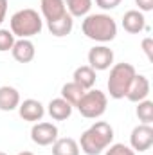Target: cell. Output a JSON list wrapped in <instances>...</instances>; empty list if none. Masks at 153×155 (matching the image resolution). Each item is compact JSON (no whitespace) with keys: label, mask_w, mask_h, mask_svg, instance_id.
<instances>
[{"label":"cell","mask_w":153,"mask_h":155,"mask_svg":"<svg viewBox=\"0 0 153 155\" xmlns=\"http://www.w3.org/2000/svg\"><path fill=\"white\" fill-rule=\"evenodd\" d=\"M114 143V128L106 121H96L90 128H86L77 144L85 155H99L103 153Z\"/></svg>","instance_id":"cell-1"},{"label":"cell","mask_w":153,"mask_h":155,"mask_svg":"<svg viewBox=\"0 0 153 155\" xmlns=\"http://www.w3.org/2000/svg\"><path fill=\"white\" fill-rule=\"evenodd\" d=\"M81 31L88 40H94L97 43H108L117 36V24L110 15L105 13H96V15H86Z\"/></svg>","instance_id":"cell-2"},{"label":"cell","mask_w":153,"mask_h":155,"mask_svg":"<svg viewBox=\"0 0 153 155\" xmlns=\"http://www.w3.org/2000/svg\"><path fill=\"white\" fill-rule=\"evenodd\" d=\"M9 27H11V33L18 38H33V36L41 33L43 20L38 15V11H34L31 7H25V9L16 11L11 16Z\"/></svg>","instance_id":"cell-3"},{"label":"cell","mask_w":153,"mask_h":155,"mask_svg":"<svg viewBox=\"0 0 153 155\" xmlns=\"http://www.w3.org/2000/svg\"><path fill=\"white\" fill-rule=\"evenodd\" d=\"M137 74L135 67L132 63H115L110 67V76L106 81V87H108V94L110 97L114 99H124L126 97V92L133 81V78Z\"/></svg>","instance_id":"cell-4"},{"label":"cell","mask_w":153,"mask_h":155,"mask_svg":"<svg viewBox=\"0 0 153 155\" xmlns=\"http://www.w3.org/2000/svg\"><path fill=\"white\" fill-rule=\"evenodd\" d=\"M106 107H108V97L105 92H101L97 88L86 90L76 105L77 112L86 119H99L106 112Z\"/></svg>","instance_id":"cell-5"},{"label":"cell","mask_w":153,"mask_h":155,"mask_svg":"<svg viewBox=\"0 0 153 155\" xmlns=\"http://www.w3.org/2000/svg\"><path fill=\"white\" fill-rule=\"evenodd\" d=\"M153 144V126L151 124H137L130 134V148L137 153H144Z\"/></svg>","instance_id":"cell-6"},{"label":"cell","mask_w":153,"mask_h":155,"mask_svg":"<svg viewBox=\"0 0 153 155\" xmlns=\"http://www.w3.org/2000/svg\"><path fill=\"white\" fill-rule=\"evenodd\" d=\"M114 65V51L106 45H96L88 51V67L97 71H108Z\"/></svg>","instance_id":"cell-7"},{"label":"cell","mask_w":153,"mask_h":155,"mask_svg":"<svg viewBox=\"0 0 153 155\" xmlns=\"http://www.w3.org/2000/svg\"><path fill=\"white\" fill-rule=\"evenodd\" d=\"M31 139L38 146H52V143L58 139V126L54 123H34L31 128Z\"/></svg>","instance_id":"cell-8"},{"label":"cell","mask_w":153,"mask_h":155,"mask_svg":"<svg viewBox=\"0 0 153 155\" xmlns=\"http://www.w3.org/2000/svg\"><path fill=\"white\" fill-rule=\"evenodd\" d=\"M16 110H18V116L29 123H38L45 116V107L38 99H24V101H20Z\"/></svg>","instance_id":"cell-9"},{"label":"cell","mask_w":153,"mask_h":155,"mask_svg":"<svg viewBox=\"0 0 153 155\" xmlns=\"http://www.w3.org/2000/svg\"><path fill=\"white\" fill-rule=\"evenodd\" d=\"M150 88H151V85H150V79L148 78L142 76V74H135L132 85H130V88H128V92H126V99L132 101V103L144 101L150 96Z\"/></svg>","instance_id":"cell-10"},{"label":"cell","mask_w":153,"mask_h":155,"mask_svg":"<svg viewBox=\"0 0 153 155\" xmlns=\"http://www.w3.org/2000/svg\"><path fill=\"white\" fill-rule=\"evenodd\" d=\"M11 54L18 63H31L36 56V47L29 38H18L11 49Z\"/></svg>","instance_id":"cell-11"},{"label":"cell","mask_w":153,"mask_h":155,"mask_svg":"<svg viewBox=\"0 0 153 155\" xmlns=\"http://www.w3.org/2000/svg\"><path fill=\"white\" fill-rule=\"evenodd\" d=\"M122 29L130 35H139L146 29V18L144 13H141L139 9H130L124 13L122 16Z\"/></svg>","instance_id":"cell-12"},{"label":"cell","mask_w":153,"mask_h":155,"mask_svg":"<svg viewBox=\"0 0 153 155\" xmlns=\"http://www.w3.org/2000/svg\"><path fill=\"white\" fill-rule=\"evenodd\" d=\"M72 108L74 107L69 101H65L63 97H54L47 105V114L54 121H65V119H69L72 116Z\"/></svg>","instance_id":"cell-13"},{"label":"cell","mask_w":153,"mask_h":155,"mask_svg":"<svg viewBox=\"0 0 153 155\" xmlns=\"http://www.w3.org/2000/svg\"><path fill=\"white\" fill-rule=\"evenodd\" d=\"M20 105V92L15 87L4 85L0 87V110L2 112H13Z\"/></svg>","instance_id":"cell-14"},{"label":"cell","mask_w":153,"mask_h":155,"mask_svg":"<svg viewBox=\"0 0 153 155\" xmlns=\"http://www.w3.org/2000/svg\"><path fill=\"white\" fill-rule=\"evenodd\" d=\"M40 5H41V16L45 18V22L58 20L67 13L63 0H40Z\"/></svg>","instance_id":"cell-15"},{"label":"cell","mask_w":153,"mask_h":155,"mask_svg":"<svg viewBox=\"0 0 153 155\" xmlns=\"http://www.w3.org/2000/svg\"><path fill=\"white\" fill-rule=\"evenodd\" d=\"M72 27H74V18H72L69 13H65V15H63L61 18H58V20L47 22V29H49L50 35L56 36V38H63V36L70 35V33H72Z\"/></svg>","instance_id":"cell-16"},{"label":"cell","mask_w":153,"mask_h":155,"mask_svg":"<svg viewBox=\"0 0 153 155\" xmlns=\"http://www.w3.org/2000/svg\"><path fill=\"white\" fill-rule=\"evenodd\" d=\"M96 71L92 69V67H88V65H81V67H77L76 71H74V74H72V81L79 85L83 90H90V88H94V85H96Z\"/></svg>","instance_id":"cell-17"},{"label":"cell","mask_w":153,"mask_h":155,"mask_svg":"<svg viewBox=\"0 0 153 155\" xmlns=\"http://www.w3.org/2000/svg\"><path fill=\"white\" fill-rule=\"evenodd\" d=\"M79 144L72 137H58L52 143V155H79Z\"/></svg>","instance_id":"cell-18"},{"label":"cell","mask_w":153,"mask_h":155,"mask_svg":"<svg viewBox=\"0 0 153 155\" xmlns=\"http://www.w3.org/2000/svg\"><path fill=\"white\" fill-rule=\"evenodd\" d=\"M67 13L72 18H85L92 9V0H63Z\"/></svg>","instance_id":"cell-19"},{"label":"cell","mask_w":153,"mask_h":155,"mask_svg":"<svg viewBox=\"0 0 153 155\" xmlns=\"http://www.w3.org/2000/svg\"><path fill=\"white\" fill-rule=\"evenodd\" d=\"M86 90H83L79 85H76L74 81H70V83H65L63 87H61V97L65 99V101H69L72 107H76L77 101L83 97V94H85Z\"/></svg>","instance_id":"cell-20"},{"label":"cell","mask_w":153,"mask_h":155,"mask_svg":"<svg viewBox=\"0 0 153 155\" xmlns=\"http://www.w3.org/2000/svg\"><path fill=\"white\" fill-rule=\"evenodd\" d=\"M135 114H137L139 121L142 124H151L153 123V101H150V99L139 101L137 108H135Z\"/></svg>","instance_id":"cell-21"},{"label":"cell","mask_w":153,"mask_h":155,"mask_svg":"<svg viewBox=\"0 0 153 155\" xmlns=\"http://www.w3.org/2000/svg\"><path fill=\"white\" fill-rule=\"evenodd\" d=\"M15 35L9 29H0V52H7L15 45Z\"/></svg>","instance_id":"cell-22"},{"label":"cell","mask_w":153,"mask_h":155,"mask_svg":"<svg viewBox=\"0 0 153 155\" xmlns=\"http://www.w3.org/2000/svg\"><path fill=\"white\" fill-rule=\"evenodd\" d=\"M105 155H137L130 146L122 144V143H112L106 150H105Z\"/></svg>","instance_id":"cell-23"},{"label":"cell","mask_w":153,"mask_h":155,"mask_svg":"<svg viewBox=\"0 0 153 155\" xmlns=\"http://www.w3.org/2000/svg\"><path fill=\"white\" fill-rule=\"evenodd\" d=\"M121 2H122V0H96L97 7H101L103 11H112L117 5H121Z\"/></svg>","instance_id":"cell-24"},{"label":"cell","mask_w":153,"mask_h":155,"mask_svg":"<svg viewBox=\"0 0 153 155\" xmlns=\"http://www.w3.org/2000/svg\"><path fill=\"white\" fill-rule=\"evenodd\" d=\"M142 51H144V54H146V58L153 61V38H144L142 40Z\"/></svg>","instance_id":"cell-25"},{"label":"cell","mask_w":153,"mask_h":155,"mask_svg":"<svg viewBox=\"0 0 153 155\" xmlns=\"http://www.w3.org/2000/svg\"><path fill=\"white\" fill-rule=\"evenodd\" d=\"M135 4H137V7H139L141 13L153 11V0H135Z\"/></svg>","instance_id":"cell-26"},{"label":"cell","mask_w":153,"mask_h":155,"mask_svg":"<svg viewBox=\"0 0 153 155\" xmlns=\"http://www.w3.org/2000/svg\"><path fill=\"white\" fill-rule=\"evenodd\" d=\"M7 5H9L7 0H0V25L4 24V20L7 16Z\"/></svg>","instance_id":"cell-27"},{"label":"cell","mask_w":153,"mask_h":155,"mask_svg":"<svg viewBox=\"0 0 153 155\" xmlns=\"http://www.w3.org/2000/svg\"><path fill=\"white\" fill-rule=\"evenodd\" d=\"M18 155H34V153H33V152H20Z\"/></svg>","instance_id":"cell-28"},{"label":"cell","mask_w":153,"mask_h":155,"mask_svg":"<svg viewBox=\"0 0 153 155\" xmlns=\"http://www.w3.org/2000/svg\"><path fill=\"white\" fill-rule=\"evenodd\" d=\"M0 155H7V153H4V152H0Z\"/></svg>","instance_id":"cell-29"}]
</instances>
